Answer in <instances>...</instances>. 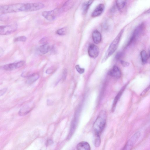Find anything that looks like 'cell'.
<instances>
[{"label": "cell", "mask_w": 150, "mask_h": 150, "mask_svg": "<svg viewBox=\"0 0 150 150\" xmlns=\"http://www.w3.org/2000/svg\"><path fill=\"white\" fill-rule=\"evenodd\" d=\"M127 4V1L124 0H117L116 4L118 10L121 11L125 7Z\"/></svg>", "instance_id": "d6986e66"}, {"label": "cell", "mask_w": 150, "mask_h": 150, "mask_svg": "<svg viewBox=\"0 0 150 150\" xmlns=\"http://www.w3.org/2000/svg\"><path fill=\"white\" fill-rule=\"evenodd\" d=\"M26 37L24 36H21L16 38L13 40L14 42H25L26 40Z\"/></svg>", "instance_id": "cb8c5ba5"}, {"label": "cell", "mask_w": 150, "mask_h": 150, "mask_svg": "<svg viewBox=\"0 0 150 150\" xmlns=\"http://www.w3.org/2000/svg\"><path fill=\"white\" fill-rule=\"evenodd\" d=\"M50 49L49 45L46 43L40 46L38 49L39 51L42 54H44L47 53Z\"/></svg>", "instance_id": "ac0fdd59"}, {"label": "cell", "mask_w": 150, "mask_h": 150, "mask_svg": "<svg viewBox=\"0 0 150 150\" xmlns=\"http://www.w3.org/2000/svg\"><path fill=\"white\" fill-rule=\"evenodd\" d=\"M88 52L89 55L91 57L95 58L97 57L99 54V49L96 45L92 44L89 46Z\"/></svg>", "instance_id": "9c48e42d"}, {"label": "cell", "mask_w": 150, "mask_h": 150, "mask_svg": "<svg viewBox=\"0 0 150 150\" xmlns=\"http://www.w3.org/2000/svg\"><path fill=\"white\" fill-rule=\"evenodd\" d=\"M67 70L66 69L64 70L62 76V79L63 80H64L66 79L67 77Z\"/></svg>", "instance_id": "4dcf8cb0"}, {"label": "cell", "mask_w": 150, "mask_h": 150, "mask_svg": "<svg viewBox=\"0 0 150 150\" xmlns=\"http://www.w3.org/2000/svg\"><path fill=\"white\" fill-rule=\"evenodd\" d=\"M59 12V9L55 8L51 11H44L42 12V15L46 19L49 21H52L56 18Z\"/></svg>", "instance_id": "ba28073f"}, {"label": "cell", "mask_w": 150, "mask_h": 150, "mask_svg": "<svg viewBox=\"0 0 150 150\" xmlns=\"http://www.w3.org/2000/svg\"><path fill=\"white\" fill-rule=\"evenodd\" d=\"M25 62L23 61L11 63L0 67V69L6 71H11L23 66Z\"/></svg>", "instance_id": "52a82bcc"}, {"label": "cell", "mask_w": 150, "mask_h": 150, "mask_svg": "<svg viewBox=\"0 0 150 150\" xmlns=\"http://www.w3.org/2000/svg\"><path fill=\"white\" fill-rule=\"evenodd\" d=\"M106 120V112L102 110L100 112L93 125L94 135H100L105 127Z\"/></svg>", "instance_id": "6da1fadb"}, {"label": "cell", "mask_w": 150, "mask_h": 150, "mask_svg": "<svg viewBox=\"0 0 150 150\" xmlns=\"http://www.w3.org/2000/svg\"><path fill=\"white\" fill-rule=\"evenodd\" d=\"M47 40V38L46 37H44L40 40V42L41 44H46V43Z\"/></svg>", "instance_id": "1f68e13d"}, {"label": "cell", "mask_w": 150, "mask_h": 150, "mask_svg": "<svg viewBox=\"0 0 150 150\" xmlns=\"http://www.w3.org/2000/svg\"><path fill=\"white\" fill-rule=\"evenodd\" d=\"M7 88H4L0 90V96L4 94L7 91Z\"/></svg>", "instance_id": "f1b7e54d"}, {"label": "cell", "mask_w": 150, "mask_h": 150, "mask_svg": "<svg viewBox=\"0 0 150 150\" xmlns=\"http://www.w3.org/2000/svg\"><path fill=\"white\" fill-rule=\"evenodd\" d=\"M39 77V75L37 74H33L30 75L28 77L26 83L28 84H31L36 81Z\"/></svg>", "instance_id": "e0dca14e"}, {"label": "cell", "mask_w": 150, "mask_h": 150, "mask_svg": "<svg viewBox=\"0 0 150 150\" xmlns=\"http://www.w3.org/2000/svg\"><path fill=\"white\" fill-rule=\"evenodd\" d=\"M140 56L142 62L144 64L146 63L149 57L148 54L145 50H143L140 52Z\"/></svg>", "instance_id": "7402d4cb"}, {"label": "cell", "mask_w": 150, "mask_h": 150, "mask_svg": "<svg viewBox=\"0 0 150 150\" xmlns=\"http://www.w3.org/2000/svg\"><path fill=\"white\" fill-rule=\"evenodd\" d=\"M8 19V16L6 14H1L0 15V21H6Z\"/></svg>", "instance_id": "484cf974"}, {"label": "cell", "mask_w": 150, "mask_h": 150, "mask_svg": "<svg viewBox=\"0 0 150 150\" xmlns=\"http://www.w3.org/2000/svg\"><path fill=\"white\" fill-rule=\"evenodd\" d=\"M108 74L113 77L119 78L121 76V72L120 69L116 65H114L109 71Z\"/></svg>", "instance_id": "7c38bea8"}, {"label": "cell", "mask_w": 150, "mask_h": 150, "mask_svg": "<svg viewBox=\"0 0 150 150\" xmlns=\"http://www.w3.org/2000/svg\"><path fill=\"white\" fill-rule=\"evenodd\" d=\"M73 4L74 2L73 1L69 0L67 1L62 6V10L66 11L69 10L72 7Z\"/></svg>", "instance_id": "ffe728a7"}, {"label": "cell", "mask_w": 150, "mask_h": 150, "mask_svg": "<svg viewBox=\"0 0 150 150\" xmlns=\"http://www.w3.org/2000/svg\"><path fill=\"white\" fill-rule=\"evenodd\" d=\"M76 150H91L89 144L85 141H82L79 143L77 145Z\"/></svg>", "instance_id": "5bb4252c"}, {"label": "cell", "mask_w": 150, "mask_h": 150, "mask_svg": "<svg viewBox=\"0 0 150 150\" xmlns=\"http://www.w3.org/2000/svg\"><path fill=\"white\" fill-rule=\"evenodd\" d=\"M122 56V53L121 52H119L116 54V58L117 60H120Z\"/></svg>", "instance_id": "f546056e"}, {"label": "cell", "mask_w": 150, "mask_h": 150, "mask_svg": "<svg viewBox=\"0 0 150 150\" xmlns=\"http://www.w3.org/2000/svg\"><path fill=\"white\" fill-rule=\"evenodd\" d=\"M17 27L16 24L0 26V35H5L11 34L16 30Z\"/></svg>", "instance_id": "277c9868"}, {"label": "cell", "mask_w": 150, "mask_h": 150, "mask_svg": "<svg viewBox=\"0 0 150 150\" xmlns=\"http://www.w3.org/2000/svg\"><path fill=\"white\" fill-rule=\"evenodd\" d=\"M54 70V69L53 68L48 69L46 70V72L47 74H51L53 72Z\"/></svg>", "instance_id": "d6a6232c"}, {"label": "cell", "mask_w": 150, "mask_h": 150, "mask_svg": "<svg viewBox=\"0 0 150 150\" xmlns=\"http://www.w3.org/2000/svg\"><path fill=\"white\" fill-rule=\"evenodd\" d=\"M140 135V133L139 132H136L121 150H131L133 145L139 139Z\"/></svg>", "instance_id": "5b68a950"}, {"label": "cell", "mask_w": 150, "mask_h": 150, "mask_svg": "<svg viewBox=\"0 0 150 150\" xmlns=\"http://www.w3.org/2000/svg\"><path fill=\"white\" fill-rule=\"evenodd\" d=\"M92 37L94 42L95 44H98L101 40V35L100 33L97 30L93 31L92 34Z\"/></svg>", "instance_id": "9a60e30c"}, {"label": "cell", "mask_w": 150, "mask_h": 150, "mask_svg": "<svg viewBox=\"0 0 150 150\" xmlns=\"http://www.w3.org/2000/svg\"><path fill=\"white\" fill-rule=\"evenodd\" d=\"M93 1H88L84 3L82 6V10L84 13H86L87 12L90 6L92 4Z\"/></svg>", "instance_id": "44dd1931"}, {"label": "cell", "mask_w": 150, "mask_h": 150, "mask_svg": "<svg viewBox=\"0 0 150 150\" xmlns=\"http://www.w3.org/2000/svg\"><path fill=\"white\" fill-rule=\"evenodd\" d=\"M149 86L146 89L144 90V91L141 93V95L142 96L144 94L149 90Z\"/></svg>", "instance_id": "836d02e7"}, {"label": "cell", "mask_w": 150, "mask_h": 150, "mask_svg": "<svg viewBox=\"0 0 150 150\" xmlns=\"http://www.w3.org/2000/svg\"><path fill=\"white\" fill-rule=\"evenodd\" d=\"M26 11V3H17L0 6V13L1 14Z\"/></svg>", "instance_id": "7a4b0ae2"}, {"label": "cell", "mask_w": 150, "mask_h": 150, "mask_svg": "<svg viewBox=\"0 0 150 150\" xmlns=\"http://www.w3.org/2000/svg\"><path fill=\"white\" fill-rule=\"evenodd\" d=\"M53 143V141L52 140L49 139L47 142L46 144L47 145H51V144H52Z\"/></svg>", "instance_id": "e575fe53"}, {"label": "cell", "mask_w": 150, "mask_h": 150, "mask_svg": "<svg viewBox=\"0 0 150 150\" xmlns=\"http://www.w3.org/2000/svg\"><path fill=\"white\" fill-rule=\"evenodd\" d=\"M33 104L28 103L25 105L19 110L18 114L20 116H24L28 114L33 109Z\"/></svg>", "instance_id": "30bf717a"}, {"label": "cell", "mask_w": 150, "mask_h": 150, "mask_svg": "<svg viewBox=\"0 0 150 150\" xmlns=\"http://www.w3.org/2000/svg\"><path fill=\"white\" fill-rule=\"evenodd\" d=\"M66 32V28H63L58 30L56 31V33L59 35H63L65 34Z\"/></svg>", "instance_id": "d4e9b609"}, {"label": "cell", "mask_w": 150, "mask_h": 150, "mask_svg": "<svg viewBox=\"0 0 150 150\" xmlns=\"http://www.w3.org/2000/svg\"><path fill=\"white\" fill-rule=\"evenodd\" d=\"M125 88V87L124 86L122 88V89L120 90L115 98L112 106V112H114L117 103L121 96Z\"/></svg>", "instance_id": "2e32d148"}, {"label": "cell", "mask_w": 150, "mask_h": 150, "mask_svg": "<svg viewBox=\"0 0 150 150\" xmlns=\"http://www.w3.org/2000/svg\"><path fill=\"white\" fill-rule=\"evenodd\" d=\"M123 30H122L110 45L102 60V62H105L112 55L117 49L120 42Z\"/></svg>", "instance_id": "3957f363"}, {"label": "cell", "mask_w": 150, "mask_h": 150, "mask_svg": "<svg viewBox=\"0 0 150 150\" xmlns=\"http://www.w3.org/2000/svg\"><path fill=\"white\" fill-rule=\"evenodd\" d=\"M75 68L77 71L80 74L83 73L85 71L84 69L81 68L79 65H76Z\"/></svg>", "instance_id": "4316f807"}, {"label": "cell", "mask_w": 150, "mask_h": 150, "mask_svg": "<svg viewBox=\"0 0 150 150\" xmlns=\"http://www.w3.org/2000/svg\"><path fill=\"white\" fill-rule=\"evenodd\" d=\"M120 62L122 65L124 67H126L129 65V64L127 62L122 60H120Z\"/></svg>", "instance_id": "83f0119b"}, {"label": "cell", "mask_w": 150, "mask_h": 150, "mask_svg": "<svg viewBox=\"0 0 150 150\" xmlns=\"http://www.w3.org/2000/svg\"><path fill=\"white\" fill-rule=\"evenodd\" d=\"M104 8L105 6L103 4H99L92 13V17H95L99 16L103 12Z\"/></svg>", "instance_id": "4fadbf2b"}, {"label": "cell", "mask_w": 150, "mask_h": 150, "mask_svg": "<svg viewBox=\"0 0 150 150\" xmlns=\"http://www.w3.org/2000/svg\"><path fill=\"white\" fill-rule=\"evenodd\" d=\"M94 140V145L95 147H99L101 143V140L100 135H95Z\"/></svg>", "instance_id": "603a6c76"}, {"label": "cell", "mask_w": 150, "mask_h": 150, "mask_svg": "<svg viewBox=\"0 0 150 150\" xmlns=\"http://www.w3.org/2000/svg\"><path fill=\"white\" fill-rule=\"evenodd\" d=\"M144 28L143 24H141L138 25L134 30L127 45H130L142 33Z\"/></svg>", "instance_id": "8992f818"}, {"label": "cell", "mask_w": 150, "mask_h": 150, "mask_svg": "<svg viewBox=\"0 0 150 150\" xmlns=\"http://www.w3.org/2000/svg\"><path fill=\"white\" fill-rule=\"evenodd\" d=\"M44 7V5L41 3H28V11H35L40 10Z\"/></svg>", "instance_id": "8fae6325"}, {"label": "cell", "mask_w": 150, "mask_h": 150, "mask_svg": "<svg viewBox=\"0 0 150 150\" xmlns=\"http://www.w3.org/2000/svg\"><path fill=\"white\" fill-rule=\"evenodd\" d=\"M4 51L3 49L0 47V57H1L4 54Z\"/></svg>", "instance_id": "d590c367"}]
</instances>
